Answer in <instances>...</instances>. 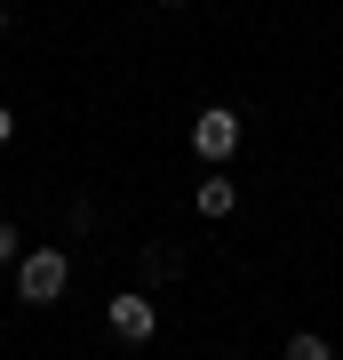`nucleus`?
I'll return each instance as SVG.
<instances>
[{
    "mask_svg": "<svg viewBox=\"0 0 343 360\" xmlns=\"http://www.w3.org/2000/svg\"><path fill=\"white\" fill-rule=\"evenodd\" d=\"M64 288H72V257L64 248H25L16 257V296L25 304H56Z\"/></svg>",
    "mask_w": 343,
    "mask_h": 360,
    "instance_id": "f257e3e1",
    "label": "nucleus"
},
{
    "mask_svg": "<svg viewBox=\"0 0 343 360\" xmlns=\"http://www.w3.org/2000/svg\"><path fill=\"white\" fill-rule=\"evenodd\" d=\"M16 257H25V240H16V224L0 217V264H16Z\"/></svg>",
    "mask_w": 343,
    "mask_h": 360,
    "instance_id": "423d86ee",
    "label": "nucleus"
},
{
    "mask_svg": "<svg viewBox=\"0 0 343 360\" xmlns=\"http://www.w3.org/2000/svg\"><path fill=\"white\" fill-rule=\"evenodd\" d=\"M0 32H8V8H0Z\"/></svg>",
    "mask_w": 343,
    "mask_h": 360,
    "instance_id": "6e6552de",
    "label": "nucleus"
},
{
    "mask_svg": "<svg viewBox=\"0 0 343 360\" xmlns=\"http://www.w3.org/2000/svg\"><path fill=\"white\" fill-rule=\"evenodd\" d=\"M104 321H112L120 345H152V328H160V312H152V296H136V288H120L112 304H104Z\"/></svg>",
    "mask_w": 343,
    "mask_h": 360,
    "instance_id": "7ed1b4c3",
    "label": "nucleus"
},
{
    "mask_svg": "<svg viewBox=\"0 0 343 360\" xmlns=\"http://www.w3.org/2000/svg\"><path fill=\"white\" fill-rule=\"evenodd\" d=\"M191 153H200L208 168H224L231 153H240V112H231V104H208V112L191 120Z\"/></svg>",
    "mask_w": 343,
    "mask_h": 360,
    "instance_id": "f03ea898",
    "label": "nucleus"
},
{
    "mask_svg": "<svg viewBox=\"0 0 343 360\" xmlns=\"http://www.w3.org/2000/svg\"><path fill=\"white\" fill-rule=\"evenodd\" d=\"M160 8H176V0H160Z\"/></svg>",
    "mask_w": 343,
    "mask_h": 360,
    "instance_id": "1a4fd4ad",
    "label": "nucleus"
},
{
    "mask_svg": "<svg viewBox=\"0 0 343 360\" xmlns=\"http://www.w3.org/2000/svg\"><path fill=\"white\" fill-rule=\"evenodd\" d=\"M191 208H200V217H231V208H240V193H231V176H224V168H216V176H200Z\"/></svg>",
    "mask_w": 343,
    "mask_h": 360,
    "instance_id": "20e7f679",
    "label": "nucleus"
},
{
    "mask_svg": "<svg viewBox=\"0 0 343 360\" xmlns=\"http://www.w3.org/2000/svg\"><path fill=\"white\" fill-rule=\"evenodd\" d=\"M288 360H335V352L319 345V336H288Z\"/></svg>",
    "mask_w": 343,
    "mask_h": 360,
    "instance_id": "39448f33",
    "label": "nucleus"
},
{
    "mask_svg": "<svg viewBox=\"0 0 343 360\" xmlns=\"http://www.w3.org/2000/svg\"><path fill=\"white\" fill-rule=\"evenodd\" d=\"M16 136V112H8V104H0V144H8Z\"/></svg>",
    "mask_w": 343,
    "mask_h": 360,
    "instance_id": "0eeeda50",
    "label": "nucleus"
}]
</instances>
